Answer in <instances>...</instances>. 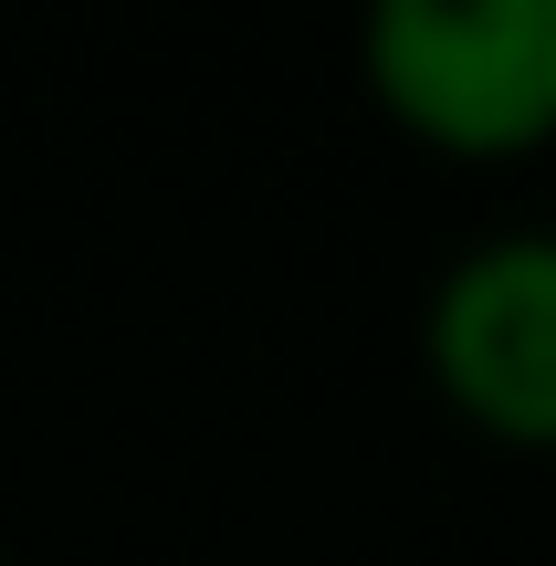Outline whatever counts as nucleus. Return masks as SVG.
Here are the masks:
<instances>
[{
  "label": "nucleus",
  "instance_id": "1",
  "mask_svg": "<svg viewBox=\"0 0 556 566\" xmlns=\"http://www.w3.org/2000/svg\"><path fill=\"white\" fill-rule=\"evenodd\" d=\"M357 74L441 158H536L556 147V0H378Z\"/></svg>",
  "mask_w": 556,
  "mask_h": 566
},
{
  "label": "nucleus",
  "instance_id": "2",
  "mask_svg": "<svg viewBox=\"0 0 556 566\" xmlns=\"http://www.w3.org/2000/svg\"><path fill=\"white\" fill-rule=\"evenodd\" d=\"M441 409L504 451H556V221H494L420 294Z\"/></svg>",
  "mask_w": 556,
  "mask_h": 566
}]
</instances>
